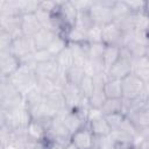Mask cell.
<instances>
[{
  "mask_svg": "<svg viewBox=\"0 0 149 149\" xmlns=\"http://www.w3.org/2000/svg\"><path fill=\"white\" fill-rule=\"evenodd\" d=\"M31 121L33 119L27 107H19L10 111L1 109V125L8 127L10 130L27 128Z\"/></svg>",
  "mask_w": 149,
  "mask_h": 149,
  "instance_id": "1",
  "label": "cell"
},
{
  "mask_svg": "<svg viewBox=\"0 0 149 149\" xmlns=\"http://www.w3.org/2000/svg\"><path fill=\"white\" fill-rule=\"evenodd\" d=\"M133 73L143 83L149 81V59L144 56L135 58L133 61Z\"/></svg>",
  "mask_w": 149,
  "mask_h": 149,
  "instance_id": "17",
  "label": "cell"
},
{
  "mask_svg": "<svg viewBox=\"0 0 149 149\" xmlns=\"http://www.w3.org/2000/svg\"><path fill=\"white\" fill-rule=\"evenodd\" d=\"M66 149H78V148H77V147H76V146L70 141V142L66 144Z\"/></svg>",
  "mask_w": 149,
  "mask_h": 149,
  "instance_id": "49",
  "label": "cell"
},
{
  "mask_svg": "<svg viewBox=\"0 0 149 149\" xmlns=\"http://www.w3.org/2000/svg\"><path fill=\"white\" fill-rule=\"evenodd\" d=\"M148 35H149V31H148Z\"/></svg>",
  "mask_w": 149,
  "mask_h": 149,
  "instance_id": "54",
  "label": "cell"
},
{
  "mask_svg": "<svg viewBox=\"0 0 149 149\" xmlns=\"http://www.w3.org/2000/svg\"><path fill=\"white\" fill-rule=\"evenodd\" d=\"M87 123H88L90 130L92 132V134L94 136H107L112 133V129H111L108 122L106 121L105 116L97 119V120H93V121L87 122Z\"/></svg>",
  "mask_w": 149,
  "mask_h": 149,
  "instance_id": "20",
  "label": "cell"
},
{
  "mask_svg": "<svg viewBox=\"0 0 149 149\" xmlns=\"http://www.w3.org/2000/svg\"><path fill=\"white\" fill-rule=\"evenodd\" d=\"M59 34H57L55 30L49 29V28H42L33 38L35 42V47L36 50L38 49H48L49 45L52 43V41L58 36Z\"/></svg>",
  "mask_w": 149,
  "mask_h": 149,
  "instance_id": "16",
  "label": "cell"
},
{
  "mask_svg": "<svg viewBox=\"0 0 149 149\" xmlns=\"http://www.w3.org/2000/svg\"><path fill=\"white\" fill-rule=\"evenodd\" d=\"M106 121L108 122L112 132L114 130H119L126 119V115L123 113H114V114H109V115H105Z\"/></svg>",
  "mask_w": 149,
  "mask_h": 149,
  "instance_id": "36",
  "label": "cell"
},
{
  "mask_svg": "<svg viewBox=\"0 0 149 149\" xmlns=\"http://www.w3.org/2000/svg\"><path fill=\"white\" fill-rule=\"evenodd\" d=\"M144 57H146L147 59H149V45L146 47V50H144Z\"/></svg>",
  "mask_w": 149,
  "mask_h": 149,
  "instance_id": "50",
  "label": "cell"
},
{
  "mask_svg": "<svg viewBox=\"0 0 149 149\" xmlns=\"http://www.w3.org/2000/svg\"><path fill=\"white\" fill-rule=\"evenodd\" d=\"M73 56V65L84 69L88 59V43H69Z\"/></svg>",
  "mask_w": 149,
  "mask_h": 149,
  "instance_id": "15",
  "label": "cell"
},
{
  "mask_svg": "<svg viewBox=\"0 0 149 149\" xmlns=\"http://www.w3.org/2000/svg\"><path fill=\"white\" fill-rule=\"evenodd\" d=\"M84 77H85V71H84V69L80 68V66L73 65L72 68H70L69 70L65 71L66 81H68L69 84L76 85V86H78V85L80 84V81L83 80Z\"/></svg>",
  "mask_w": 149,
  "mask_h": 149,
  "instance_id": "25",
  "label": "cell"
},
{
  "mask_svg": "<svg viewBox=\"0 0 149 149\" xmlns=\"http://www.w3.org/2000/svg\"><path fill=\"white\" fill-rule=\"evenodd\" d=\"M114 1L111 0H102V1H92V5L88 9L90 15L98 26H106L113 22V14H112V6Z\"/></svg>",
  "mask_w": 149,
  "mask_h": 149,
  "instance_id": "2",
  "label": "cell"
},
{
  "mask_svg": "<svg viewBox=\"0 0 149 149\" xmlns=\"http://www.w3.org/2000/svg\"><path fill=\"white\" fill-rule=\"evenodd\" d=\"M21 63L20 59L12 55L9 50L0 51V74L1 78H9L12 77L20 68Z\"/></svg>",
  "mask_w": 149,
  "mask_h": 149,
  "instance_id": "6",
  "label": "cell"
},
{
  "mask_svg": "<svg viewBox=\"0 0 149 149\" xmlns=\"http://www.w3.org/2000/svg\"><path fill=\"white\" fill-rule=\"evenodd\" d=\"M105 49H106V44H104L102 42L101 43H92V44H88V58L101 61Z\"/></svg>",
  "mask_w": 149,
  "mask_h": 149,
  "instance_id": "38",
  "label": "cell"
},
{
  "mask_svg": "<svg viewBox=\"0 0 149 149\" xmlns=\"http://www.w3.org/2000/svg\"><path fill=\"white\" fill-rule=\"evenodd\" d=\"M133 61L129 58L120 57L119 61L107 71L108 79H119L122 80L130 73H133Z\"/></svg>",
  "mask_w": 149,
  "mask_h": 149,
  "instance_id": "7",
  "label": "cell"
},
{
  "mask_svg": "<svg viewBox=\"0 0 149 149\" xmlns=\"http://www.w3.org/2000/svg\"><path fill=\"white\" fill-rule=\"evenodd\" d=\"M35 73H36V77H38V78H48V79H51L55 81L64 72L59 69L56 59H54L50 62L37 64Z\"/></svg>",
  "mask_w": 149,
  "mask_h": 149,
  "instance_id": "11",
  "label": "cell"
},
{
  "mask_svg": "<svg viewBox=\"0 0 149 149\" xmlns=\"http://www.w3.org/2000/svg\"><path fill=\"white\" fill-rule=\"evenodd\" d=\"M73 6L76 7V9L78 12H85V10H88L91 5H92V1H86V0H74L72 1Z\"/></svg>",
  "mask_w": 149,
  "mask_h": 149,
  "instance_id": "45",
  "label": "cell"
},
{
  "mask_svg": "<svg viewBox=\"0 0 149 149\" xmlns=\"http://www.w3.org/2000/svg\"><path fill=\"white\" fill-rule=\"evenodd\" d=\"M86 37H87V43L92 44V43H101L102 42V27L94 24L87 33H86Z\"/></svg>",
  "mask_w": 149,
  "mask_h": 149,
  "instance_id": "37",
  "label": "cell"
},
{
  "mask_svg": "<svg viewBox=\"0 0 149 149\" xmlns=\"http://www.w3.org/2000/svg\"><path fill=\"white\" fill-rule=\"evenodd\" d=\"M134 30L149 31V14L146 10L134 14Z\"/></svg>",
  "mask_w": 149,
  "mask_h": 149,
  "instance_id": "28",
  "label": "cell"
},
{
  "mask_svg": "<svg viewBox=\"0 0 149 149\" xmlns=\"http://www.w3.org/2000/svg\"><path fill=\"white\" fill-rule=\"evenodd\" d=\"M45 101L57 112V114L68 108L66 107L65 99H64V95H63V93H62L61 90H56L51 94H49L48 97H45Z\"/></svg>",
  "mask_w": 149,
  "mask_h": 149,
  "instance_id": "21",
  "label": "cell"
},
{
  "mask_svg": "<svg viewBox=\"0 0 149 149\" xmlns=\"http://www.w3.org/2000/svg\"><path fill=\"white\" fill-rule=\"evenodd\" d=\"M92 149H98V148H95V147H93V148H92Z\"/></svg>",
  "mask_w": 149,
  "mask_h": 149,
  "instance_id": "53",
  "label": "cell"
},
{
  "mask_svg": "<svg viewBox=\"0 0 149 149\" xmlns=\"http://www.w3.org/2000/svg\"><path fill=\"white\" fill-rule=\"evenodd\" d=\"M120 58V47L116 45H106V49L102 55V64L106 72L119 61Z\"/></svg>",
  "mask_w": 149,
  "mask_h": 149,
  "instance_id": "19",
  "label": "cell"
},
{
  "mask_svg": "<svg viewBox=\"0 0 149 149\" xmlns=\"http://www.w3.org/2000/svg\"><path fill=\"white\" fill-rule=\"evenodd\" d=\"M148 14H149V1H146V9H144Z\"/></svg>",
  "mask_w": 149,
  "mask_h": 149,
  "instance_id": "51",
  "label": "cell"
},
{
  "mask_svg": "<svg viewBox=\"0 0 149 149\" xmlns=\"http://www.w3.org/2000/svg\"><path fill=\"white\" fill-rule=\"evenodd\" d=\"M94 139L95 136L92 134V132L87 126L83 127L81 129L77 130L71 135V142L78 148V149H92L94 147Z\"/></svg>",
  "mask_w": 149,
  "mask_h": 149,
  "instance_id": "8",
  "label": "cell"
},
{
  "mask_svg": "<svg viewBox=\"0 0 149 149\" xmlns=\"http://www.w3.org/2000/svg\"><path fill=\"white\" fill-rule=\"evenodd\" d=\"M127 118L135 125V127L140 132L147 130L149 128V100L139 109L129 114Z\"/></svg>",
  "mask_w": 149,
  "mask_h": 149,
  "instance_id": "12",
  "label": "cell"
},
{
  "mask_svg": "<svg viewBox=\"0 0 149 149\" xmlns=\"http://www.w3.org/2000/svg\"><path fill=\"white\" fill-rule=\"evenodd\" d=\"M63 36L68 40L69 43H87L86 31L79 29L76 26L68 28V30L63 34Z\"/></svg>",
  "mask_w": 149,
  "mask_h": 149,
  "instance_id": "23",
  "label": "cell"
},
{
  "mask_svg": "<svg viewBox=\"0 0 149 149\" xmlns=\"http://www.w3.org/2000/svg\"><path fill=\"white\" fill-rule=\"evenodd\" d=\"M0 16H21L17 0H1Z\"/></svg>",
  "mask_w": 149,
  "mask_h": 149,
  "instance_id": "22",
  "label": "cell"
},
{
  "mask_svg": "<svg viewBox=\"0 0 149 149\" xmlns=\"http://www.w3.org/2000/svg\"><path fill=\"white\" fill-rule=\"evenodd\" d=\"M122 38H123V33L114 22H111L102 27V43L104 44L121 47Z\"/></svg>",
  "mask_w": 149,
  "mask_h": 149,
  "instance_id": "9",
  "label": "cell"
},
{
  "mask_svg": "<svg viewBox=\"0 0 149 149\" xmlns=\"http://www.w3.org/2000/svg\"><path fill=\"white\" fill-rule=\"evenodd\" d=\"M37 88L43 97H48L49 94H51L54 91L57 90L54 80L48 78H38V77H37Z\"/></svg>",
  "mask_w": 149,
  "mask_h": 149,
  "instance_id": "32",
  "label": "cell"
},
{
  "mask_svg": "<svg viewBox=\"0 0 149 149\" xmlns=\"http://www.w3.org/2000/svg\"><path fill=\"white\" fill-rule=\"evenodd\" d=\"M76 27H78L79 29L84 30V31H88L93 26H94V22L90 15V12L88 10H85V12H78V15H77V20H76V23H74Z\"/></svg>",
  "mask_w": 149,
  "mask_h": 149,
  "instance_id": "29",
  "label": "cell"
},
{
  "mask_svg": "<svg viewBox=\"0 0 149 149\" xmlns=\"http://www.w3.org/2000/svg\"><path fill=\"white\" fill-rule=\"evenodd\" d=\"M102 90L107 99H122V84L119 79H107Z\"/></svg>",
  "mask_w": 149,
  "mask_h": 149,
  "instance_id": "18",
  "label": "cell"
},
{
  "mask_svg": "<svg viewBox=\"0 0 149 149\" xmlns=\"http://www.w3.org/2000/svg\"><path fill=\"white\" fill-rule=\"evenodd\" d=\"M144 95L149 99V81L144 83Z\"/></svg>",
  "mask_w": 149,
  "mask_h": 149,
  "instance_id": "48",
  "label": "cell"
},
{
  "mask_svg": "<svg viewBox=\"0 0 149 149\" xmlns=\"http://www.w3.org/2000/svg\"><path fill=\"white\" fill-rule=\"evenodd\" d=\"M134 33V31H133ZM122 47H126L128 49V51L130 52V55L133 56V58H139V57H142L144 56V50H146V47L141 45L140 43H137L134 37H132L129 41H127V43Z\"/></svg>",
  "mask_w": 149,
  "mask_h": 149,
  "instance_id": "34",
  "label": "cell"
},
{
  "mask_svg": "<svg viewBox=\"0 0 149 149\" xmlns=\"http://www.w3.org/2000/svg\"><path fill=\"white\" fill-rule=\"evenodd\" d=\"M45 149H66V143L59 141H45Z\"/></svg>",
  "mask_w": 149,
  "mask_h": 149,
  "instance_id": "46",
  "label": "cell"
},
{
  "mask_svg": "<svg viewBox=\"0 0 149 149\" xmlns=\"http://www.w3.org/2000/svg\"><path fill=\"white\" fill-rule=\"evenodd\" d=\"M133 37H134V40H135L137 43H140L141 45H143V47H148V45H149V35H148V33L134 30Z\"/></svg>",
  "mask_w": 149,
  "mask_h": 149,
  "instance_id": "42",
  "label": "cell"
},
{
  "mask_svg": "<svg viewBox=\"0 0 149 149\" xmlns=\"http://www.w3.org/2000/svg\"><path fill=\"white\" fill-rule=\"evenodd\" d=\"M100 109L104 115L122 113V99H106L105 104Z\"/></svg>",
  "mask_w": 149,
  "mask_h": 149,
  "instance_id": "27",
  "label": "cell"
},
{
  "mask_svg": "<svg viewBox=\"0 0 149 149\" xmlns=\"http://www.w3.org/2000/svg\"><path fill=\"white\" fill-rule=\"evenodd\" d=\"M42 28L43 27H42L40 20L37 19L36 14L22 15V19H21V30H22L24 36L34 37Z\"/></svg>",
  "mask_w": 149,
  "mask_h": 149,
  "instance_id": "14",
  "label": "cell"
},
{
  "mask_svg": "<svg viewBox=\"0 0 149 149\" xmlns=\"http://www.w3.org/2000/svg\"><path fill=\"white\" fill-rule=\"evenodd\" d=\"M14 38L9 33L6 31H0V51L2 50H9L10 44L13 43Z\"/></svg>",
  "mask_w": 149,
  "mask_h": 149,
  "instance_id": "41",
  "label": "cell"
},
{
  "mask_svg": "<svg viewBox=\"0 0 149 149\" xmlns=\"http://www.w3.org/2000/svg\"><path fill=\"white\" fill-rule=\"evenodd\" d=\"M122 84V98L123 99H136L144 94V83L136 77L134 73H130L121 80Z\"/></svg>",
  "mask_w": 149,
  "mask_h": 149,
  "instance_id": "3",
  "label": "cell"
},
{
  "mask_svg": "<svg viewBox=\"0 0 149 149\" xmlns=\"http://www.w3.org/2000/svg\"><path fill=\"white\" fill-rule=\"evenodd\" d=\"M36 51V47H35V42L34 38L31 36H21L16 40L13 41V43L9 47V52L14 56H16L19 59L34 54Z\"/></svg>",
  "mask_w": 149,
  "mask_h": 149,
  "instance_id": "4",
  "label": "cell"
},
{
  "mask_svg": "<svg viewBox=\"0 0 149 149\" xmlns=\"http://www.w3.org/2000/svg\"><path fill=\"white\" fill-rule=\"evenodd\" d=\"M78 87H79L83 97L90 99L91 95L94 93L97 85H95V81H94V78L93 77L85 74V77L83 78V80L80 81V84L78 85Z\"/></svg>",
  "mask_w": 149,
  "mask_h": 149,
  "instance_id": "26",
  "label": "cell"
},
{
  "mask_svg": "<svg viewBox=\"0 0 149 149\" xmlns=\"http://www.w3.org/2000/svg\"><path fill=\"white\" fill-rule=\"evenodd\" d=\"M112 14H113V21H114L130 14V10L127 7L125 1H114L112 6Z\"/></svg>",
  "mask_w": 149,
  "mask_h": 149,
  "instance_id": "35",
  "label": "cell"
},
{
  "mask_svg": "<svg viewBox=\"0 0 149 149\" xmlns=\"http://www.w3.org/2000/svg\"><path fill=\"white\" fill-rule=\"evenodd\" d=\"M57 115H59L63 119V122L66 126V128L69 129V132L71 133V135L73 133H76L77 130L81 129L83 127L87 126L86 118L77 111H71V109L66 108V109L62 111L61 113H58Z\"/></svg>",
  "mask_w": 149,
  "mask_h": 149,
  "instance_id": "5",
  "label": "cell"
},
{
  "mask_svg": "<svg viewBox=\"0 0 149 149\" xmlns=\"http://www.w3.org/2000/svg\"><path fill=\"white\" fill-rule=\"evenodd\" d=\"M58 14L61 15L63 22L68 28L73 27L77 20L78 10L73 6L72 1H59L58 6Z\"/></svg>",
  "mask_w": 149,
  "mask_h": 149,
  "instance_id": "13",
  "label": "cell"
},
{
  "mask_svg": "<svg viewBox=\"0 0 149 149\" xmlns=\"http://www.w3.org/2000/svg\"><path fill=\"white\" fill-rule=\"evenodd\" d=\"M139 149H149V136H146L142 139V141L136 146Z\"/></svg>",
  "mask_w": 149,
  "mask_h": 149,
  "instance_id": "47",
  "label": "cell"
},
{
  "mask_svg": "<svg viewBox=\"0 0 149 149\" xmlns=\"http://www.w3.org/2000/svg\"><path fill=\"white\" fill-rule=\"evenodd\" d=\"M127 7L129 8L130 13L133 14H136V13H140L142 10L146 9V1H142V0H130V1H125Z\"/></svg>",
  "mask_w": 149,
  "mask_h": 149,
  "instance_id": "40",
  "label": "cell"
},
{
  "mask_svg": "<svg viewBox=\"0 0 149 149\" xmlns=\"http://www.w3.org/2000/svg\"><path fill=\"white\" fill-rule=\"evenodd\" d=\"M34 59H35L36 64H40V63H45V62L54 61L55 57L49 52L48 49H38L34 52Z\"/></svg>",
  "mask_w": 149,
  "mask_h": 149,
  "instance_id": "39",
  "label": "cell"
},
{
  "mask_svg": "<svg viewBox=\"0 0 149 149\" xmlns=\"http://www.w3.org/2000/svg\"><path fill=\"white\" fill-rule=\"evenodd\" d=\"M55 59H56L59 69L63 72H65L66 70H69L70 68L73 66V56H72V51H71V49H70L69 45Z\"/></svg>",
  "mask_w": 149,
  "mask_h": 149,
  "instance_id": "24",
  "label": "cell"
},
{
  "mask_svg": "<svg viewBox=\"0 0 149 149\" xmlns=\"http://www.w3.org/2000/svg\"><path fill=\"white\" fill-rule=\"evenodd\" d=\"M106 99H107V98H106V95H105V93H104L102 85H97L94 93H93V94L91 95V98L88 99L90 107H93V108H101L102 105L105 104Z\"/></svg>",
  "mask_w": 149,
  "mask_h": 149,
  "instance_id": "31",
  "label": "cell"
},
{
  "mask_svg": "<svg viewBox=\"0 0 149 149\" xmlns=\"http://www.w3.org/2000/svg\"><path fill=\"white\" fill-rule=\"evenodd\" d=\"M68 45H69L68 40H66L63 35H58V36L52 41V43L49 45L48 50H49V52L56 58Z\"/></svg>",
  "mask_w": 149,
  "mask_h": 149,
  "instance_id": "30",
  "label": "cell"
},
{
  "mask_svg": "<svg viewBox=\"0 0 149 149\" xmlns=\"http://www.w3.org/2000/svg\"><path fill=\"white\" fill-rule=\"evenodd\" d=\"M22 149H45V141H34V140H28Z\"/></svg>",
  "mask_w": 149,
  "mask_h": 149,
  "instance_id": "44",
  "label": "cell"
},
{
  "mask_svg": "<svg viewBox=\"0 0 149 149\" xmlns=\"http://www.w3.org/2000/svg\"><path fill=\"white\" fill-rule=\"evenodd\" d=\"M105 116L101 112L100 108H93V107H90L88 111H87V114H86V121L87 122H91L93 120H97V119H100Z\"/></svg>",
  "mask_w": 149,
  "mask_h": 149,
  "instance_id": "43",
  "label": "cell"
},
{
  "mask_svg": "<svg viewBox=\"0 0 149 149\" xmlns=\"http://www.w3.org/2000/svg\"><path fill=\"white\" fill-rule=\"evenodd\" d=\"M62 93L64 95L65 102H66V107L71 111H74L79 107L80 102L83 101V99L85 97H83L80 90L78 86L72 85V84H66L63 88H62Z\"/></svg>",
  "mask_w": 149,
  "mask_h": 149,
  "instance_id": "10",
  "label": "cell"
},
{
  "mask_svg": "<svg viewBox=\"0 0 149 149\" xmlns=\"http://www.w3.org/2000/svg\"><path fill=\"white\" fill-rule=\"evenodd\" d=\"M17 5L21 12V15L26 14H35L40 8V1H30V0H17Z\"/></svg>",
  "mask_w": 149,
  "mask_h": 149,
  "instance_id": "33",
  "label": "cell"
},
{
  "mask_svg": "<svg viewBox=\"0 0 149 149\" xmlns=\"http://www.w3.org/2000/svg\"><path fill=\"white\" fill-rule=\"evenodd\" d=\"M133 149H139V148L137 147H133Z\"/></svg>",
  "mask_w": 149,
  "mask_h": 149,
  "instance_id": "52",
  "label": "cell"
}]
</instances>
